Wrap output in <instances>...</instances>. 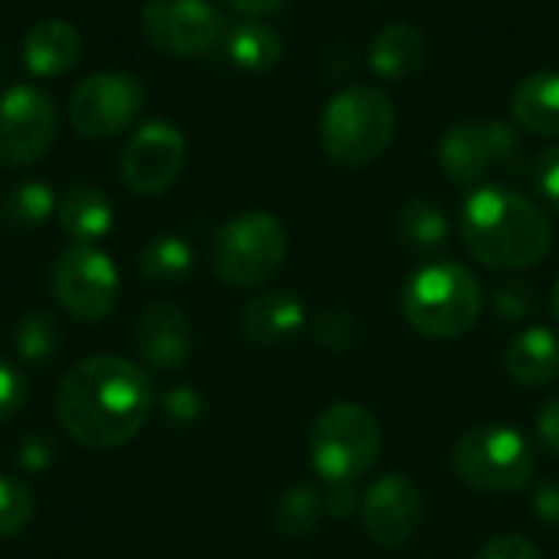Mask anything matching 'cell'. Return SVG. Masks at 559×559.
<instances>
[{"label": "cell", "instance_id": "277c9868", "mask_svg": "<svg viewBox=\"0 0 559 559\" xmlns=\"http://www.w3.org/2000/svg\"><path fill=\"white\" fill-rule=\"evenodd\" d=\"M403 314L426 337H462L481 314V285L459 262H429L406 282Z\"/></svg>", "mask_w": 559, "mask_h": 559}, {"label": "cell", "instance_id": "74e56055", "mask_svg": "<svg viewBox=\"0 0 559 559\" xmlns=\"http://www.w3.org/2000/svg\"><path fill=\"white\" fill-rule=\"evenodd\" d=\"M233 10H239L242 16H262V13H272L282 0H226Z\"/></svg>", "mask_w": 559, "mask_h": 559}, {"label": "cell", "instance_id": "ac0fdd59", "mask_svg": "<svg viewBox=\"0 0 559 559\" xmlns=\"http://www.w3.org/2000/svg\"><path fill=\"white\" fill-rule=\"evenodd\" d=\"M426 56H429V46H426L423 29L406 20H393L370 39L367 62L380 79L403 82V79H413L426 66Z\"/></svg>", "mask_w": 559, "mask_h": 559}, {"label": "cell", "instance_id": "4316f807", "mask_svg": "<svg viewBox=\"0 0 559 559\" xmlns=\"http://www.w3.org/2000/svg\"><path fill=\"white\" fill-rule=\"evenodd\" d=\"M321 514H324V501L318 498V491H311V488H292L278 501V508H275V524L288 537H305V534H311L318 527Z\"/></svg>", "mask_w": 559, "mask_h": 559}, {"label": "cell", "instance_id": "44dd1931", "mask_svg": "<svg viewBox=\"0 0 559 559\" xmlns=\"http://www.w3.org/2000/svg\"><path fill=\"white\" fill-rule=\"evenodd\" d=\"M56 213H59L62 233H66L72 242H82V246H95L98 239H105L108 229H111V223H115L111 200H108L102 190L88 187V183L72 187V190L59 200Z\"/></svg>", "mask_w": 559, "mask_h": 559}, {"label": "cell", "instance_id": "7402d4cb", "mask_svg": "<svg viewBox=\"0 0 559 559\" xmlns=\"http://www.w3.org/2000/svg\"><path fill=\"white\" fill-rule=\"evenodd\" d=\"M219 43H223L226 59L242 72H265L282 59V36L269 23H259L252 16L226 23V33Z\"/></svg>", "mask_w": 559, "mask_h": 559}, {"label": "cell", "instance_id": "9a60e30c", "mask_svg": "<svg viewBox=\"0 0 559 559\" xmlns=\"http://www.w3.org/2000/svg\"><path fill=\"white\" fill-rule=\"evenodd\" d=\"M134 344L151 367L174 370L190 357V344H193L190 318L177 305H167V301L147 305L138 318Z\"/></svg>", "mask_w": 559, "mask_h": 559}, {"label": "cell", "instance_id": "d6a6232c", "mask_svg": "<svg viewBox=\"0 0 559 559\" xmlns=\"http://www.w3.org/2000/svg\"><path fill=\"white\" fill-rule=\"evenodd\" d=\"M478 559H540V550H537L531 540L508 534V537H495V540L478 554Z\"/></svg>", "mask_w": 559, "mask_h": 559}, {"label": "cell", "instance_id": "5bb4252c", "mask_svg": "<svg viewBox=\"0 0 559 559\" xmlns=\"http://www.w3.org/2000/svg\"><path fill=\"white\" fill-rule=\"evenodd\" d=\"M364 524L380 547H403L423 524V495L406 475H383L364 495Z\"/></svg>", "mask_w": 559, "mask_h": 559}, {"label": "cell", "instance_id": "d590c367", "mask_svg": "<svg viewBox=\"0 0 559 559\" xmlns=\"http://www.w3.org/2000/svg\"><path fill=\"white\" fill-rule=\"evenodd\" d=\"M354 504H357V498H354V485H331V491H328V498H324V508H331V514H334V518H347V514H354Z\"/></svg>", "mask_w": 559, "mask_h": 559}, {"label": "cell", "instance_id": "ba28073f", "mask_svg": "<svg viewBox=\"0 0 559 559\" xmlns=\"http://www.w3.org/2000/svg\"><path fill=\"white\" fill-rule=\"evenodd\" d=\"M49 285H52L59 308L79 321L108 318L115 311L118 292H121L115 262L102 249L82 246V242H72L69 249L59 252Z\"/></svg>", "mask_w": 559, "mask_h": 559}, {"label": "cell", "instance_id": "1f68e13d", "mask_svg": "<svg viewBox=\"0 0 559 559\" xmlns=\"http://www.w3.org/2000/svg\"><path fill=\"white\" fill-rule=\"evenodd\" d=\"M534 177H537V190H540L544 203L554 206L559 213V144L547 147V151L537 157Z\"/></svg>", "mask_w": 559, "mask_h": 559}, {"label": "cell", "instance_id": "3957f363", "mask_svg": "<svg viewBox=\"0 0 559 559\" xmlns=\"http://www.w3.org/2000/svg\"><path fill=\"white\" fill-rule=\"evenodd\" d=\"M396 134V105L377 85H347L321 111L324 154L341 167H367Z\"/></svg>", "mask_w": 559, "mask_h": 559}, {"label": "cell", "instance_id": "4dcf8cb0", "mask_svg": "<svg viewBox=\"0 0 559 559\" xmlns=\"http://www.w3.org/2000/svg\"><path fill=\"white\" fill-rule=\"evenodd\" d=\"M26 403V380L0 360V423L13 419Z\"/></svg>", "mask_w": 559, "mask_h": 559}, {"label": "cell", "instance_id": "2e32d148", "mask_svg": "<svg viewBox=\"0 0 559 559\" xmlns=\"http://www.w3.org/2000/svg\"><path fill=\"white\" fill-rule=\"evenodd\" d=\"M79 52H82L79 29L59 16L39 20L23 33V66L36 79L66 75L79 62Z\"/></svg>", "mask_w": 559, "mask_h": 559}, {"label": "cell", "instance_id": "484cf974", "mask_svg": "<svg viewBox=\"0 0 559 559\" xmlns=\"http://www.w3.org/2000/svg\"><path fill=\"white\" fill-rule=\"evenodd\" d=\"M62 334L59 324L46 314V311H29L16 331H13V347L26 364H46L59 354Z\"/></svg>", "mask_w": 559, "mask_h": 559}, {"label": "cell", "instance_id": "f546056e", "mask_svg": "<svg viewBox=\"0 0 559 559\" xmlns=\"http://www.w3.org/2000/svg\"><path fill=\"white\" fill-rule=\"evenodd\" d=\"M495 308L508 321H524L537 311V292H531L524 282H508L495 295Z\"/></svg>", "mask_w": 559, "mask_h": 559}, {"label": "cell", "instance_id": "836d02e7", "mask_svg": "<svg viewBox=\"0 0 559 559\" xmlns=\"http://www.w3.org/2000/svg\"><path fill=\"white\" fill-rule=\"evenodd\" d=\"M534 511L544 524L559 527V478H547L534 491Z\"/></svg>", "mask_w": 559, "mask_h": 559}, {"label": "cell", "instance_id": "8992f818", "mask_svg": "<svg viewBox=\"0 0 559 559\" xmlns=\"http://www.w3.org/2000/svg\"><path fill=\"white\" fill-rule=\"evenodd\" d=\"M452 468L475 491L518 495L531 485L537 459L527 436L514 426H478L455 442Z\"/></svg>", "mask_w": 559, "mask_h": 559}, {"label": "cell", "instance_id": "9c48e42d", "mask_svg": "<svg viewBox=\"0 0 559 559\" xmlns=\"http://www.w3.org/2000/svg\"><path fill=\"white\" fill-rule=\"evenodd\" d=\"M141 33L167 56H200L219 46L226 20L210 0H147Z\"/></svg>", "mask_w": 559, "mask_h": 559}, {"label": "cell", "instance_id": "603a6c76", "mask_svg": "<svg viewBox=\"0 0 559 559\" xmlns=\"http://www.w3.org/2000/svg\"><path fill=\"white\" fill-rule=\"evenodd\" d=\"M396 229L413 252H439L449 242V216L432 200H409L396 216Z\"/></svg>", "mask_w": 559, "mask_h": 559}, {"label": "cell", "instance_id": "30bf717a", "mask_svg": "<svg viewBox=\"0 0 559 559\" xmlns=\"http://www.w3.org/2000/svg\"><path fill=\"white\" fill-rule=\"evenodd\" d=\"M56 102L36 85H13L0 98V160L10 167L36 164L56 141Z\"/></svg>", "mask_w": 559, "mask_h": 559}, {"label": "cell", "instance_id": "f35d334b", "mask_svg": "<svg viewBox=\"0 0 559 559\" xmlns=\"http://www.w3.org/2000/svg\"><path fill=\"white\" fill-rule=\"evenodd\" d=\"M554 314H557V321H559V282H557V288H554Z\"/></svg>", "mask_w": 559, "mask_h": 559}, {"label": "cell", "instance_id": "8d00e7d4", "mask_svg": "<svg viewBox=\"0 0 559 559\" xmlns=\"http://www.w3.org/2000/svg\"><path fill=\"white\" fill-rule=\"evenodd\" d=\"M49 455H52V445L29 439V442H23V449H20V465H26V468H43V465L49 462Z\"/></svg>", "mask_w": 559, "mask_h": 559}, {"label": "cell", "instance_id": "7a4b0ae2", "mask_svg": "<svg viewBox=\"0 0 559 559\" xmlns=\"http://www.w3.org/2000/svg\"><path fill=\"white\" fill-rule=\"evenodd\" d=\"M468 252L488 269H531L554 246V223L540 203L511 187H478L459 216Z\"/></svg>", "mask_w": 559, "mask_h": 559}, {"label": "cell", "instance_id": "6da1fadb", "mask_svg": "<svg viewBox=\"0 0 559 559\" xmlns=\"http://www.w3.org/2000/svg\"><path fill=\"white\" fill-rule=\"evenodd\" d=\"M154 406L147 373L124 357H88L75 364L56 390V416L69 439L92 452H108L138 436Z\"/></svg>", "mask_w": 559, "mask_h": 559}, {"label": "cell", "instance_id": "ffe728a7", "mask_svg": "<svg viewBox=\"0 0 559 559\" xmlns=\"http://www.w3.org/2000/svg\"><path fill=\"white\" fill-rule=\"evenodd\" d=\"M508 373L524 386H547L559 377V337L547 328H527L504 354Z\"/></svg>", "mask_w": 559, "mask_h": 559}, {"label": "cell", "instance_id": "f1b7e54d", "mask_svg": "<svg viewBox=\"0 0 559 559\" xmlns=\"http://www.w3.org/2000/svg\"><path fill=\"white\" fill-rule=\"evenodd\" d=\"M314 331V341L324 347V350H350L357 341H360V324L350 311H341V308H331V311H321L311 324Z\"/></svg>", "mask_w": 559, "mask_h": 559}, {"label": "cell", "instance_id": "d6986e66", "mask_svg": "<svg viewBox=\"0 0 559 559\" xmlns=\"http://www.w3.org/2000/svg\"><path fill=\"white\" fill-rule=\"evenodd\" d=\"M514 118L540 138H559V72L540 69L524 75L511 95Z\"/></svg>", "mask_w": 559, "mask_h": 559}, {"label": "cell", "instance_id": "5b68a950", "mask_svg": "<svg viewBox=\"0 0 559 559\" xmlns=\"http://www.w3.org/2000/svg\"><path fill=\"white\" fill-rule=\"evenodd\" d=\"M311 465L328 485H354L360 481L383 445L380 423L360 403H334L328 406L311 429Z\"/></svg>", "mask_w": 559, "mask_h": 559}, {"label": "cell", "instance_id": "4fadbf2b", "mask_svg": "<svg viewBox=\"0 0 559 559\" xmlns=\"http://www.w3.org/2000/svg\"><path fill=\"white\" fill-rule=\"evenodd\" d=\"M183 160V134L167 121H147L131 134L121 154V177L138 197H157L180 177Z\"/></svg>", "mask_w": 559, "mask_h": 559}, {"label": "cell", "instance_id": "cb8c5ba5", "mask_svg": "<svg viewBox=\"0 0 559 559\" xmlns=\"http://www.w3.org/2000/svg\"><path fill=\"white\" fill-rule=\"evenodd\" d=\"M141 275L154 285H177L193 272V249L180 236H157L141 252Z\"/></svg>", "mask_w": 559, "mask_h": 559}, {"label": "cell", "instance_id": "e0dca14e", "mask_svg": "<svg viewBox=\"0 0 559 559\" xmlns=\"http://www.w3.org/2000/svg\"><path fill=\"white\" fill-rule=\"evenodd\" d=\"M301 328H305V305L292 292L255 295L239 314V331L255 347H275L295 337Z\"/></svg>", "mask_w": 559, "mask_h": 559}, {"label": "cell", "instance_id": "d4e9b609", "mask_svg": "<svg viewBox=\"0 0 559 559\" xmlns=\"http://www.w3.org/2000/svg\"><path fill=\"white\" fill-rule=\"evenodd\" d=\"M56 206L59 203L52 187H46L43 180H23L3 200V219L16 229H36L49 219Z\"/></svg>", "mask_w": 559, "mask_h": 559}, {"label": "cell", "instance_id": "e575fe53", "mask_svg": "<svg viewBox=\"0 0 559 559\" xmlns=\"http://www.w3.org/2000/svg\"><path fill=\"white\" fill-rule=\"evenodd\" d=\"M537 436H540L544 449L559 459V396L544 403V409L537 416Z\"/></svg>", "mask_w": 559, "mask_h": 559}, {"label": "cell", "instance_id": "83f0119b", "mask_svg": "<svg viewBox=\"0 0 559 559\" xmlns=\"http://www.w3.org/2000/svg\"><path fill=\"white\" fill-rule=\"evenodd\" d=\"M36 511V498L26 481L0 475V540L16 537Z\"/></svg>", "mask_w": 559, "mask_h": 559}, {"label": "cell", "instance_id": "52a82bcc", "mask_svg": "<svg viewBox=\"0 0 559 559\" xmlns=\"http://www.w3.org/2000/svg\"><path fill=\"white\" fill-rule=\"evenodd\" d=\"M288 255V233L285 226L262 210L239 213L219 226L213 236L210 262L213 272L239 288H252L269 282Z\"/></svg>", "mask_w": 559, "mask_h": 559}, {"label": "cell", "instance_id": "7c38bea8", "mask_svg": "<svg viewBox=\"0 0 559 559\" xmlns=\"http://www.w3.org/2000/svg\"><path fill=\"white\" fill-rule=\"evenodd\" d=\"M518 134L508 121H459L439 141V164L452 183H481L498 164L511 160Z\"/></svg>", "mask_w": 559, "mask_h": 559}, {"label": "cell", "instance_id": "8fae6325", "mask_svg": "<svg viewBox=\"0 0 559 559\" xmlns=\"http://www.w3.org/2000/svg\"><path fill=\"white\" fill-rule=\"evenodd\" d=\"M144 108V85L128 72L88 75L69 102V121L82 138L121 134Z\"/></svg>", "mask_w": 559, "mask_h": 559}]
</instances>
